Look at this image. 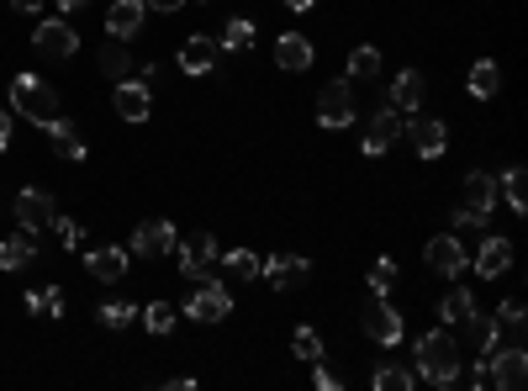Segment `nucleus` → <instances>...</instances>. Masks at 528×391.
I'll return each instance as SVG.
<instances>
[{
    "label": "nucleus",
    "mask_w": 528,
    "mask_h": 391,
    "mask_svg": "<svg viewBox=\"0 0 528 391\" xmlns=\"http://www.w3.org/2000/svg\"><path fill=\"white\" fill-rule=\"evenodd\" d=\"M460 344H455V333H444V328H433L418 339V376L433 381V386H455L460 381Z\"/></svg>",
    "instance_id": "1"
},
{
    "label": "nucleus",
    "mask_w": 528,
    "mask_h": 391,
    "mask_svg": "<svg viewBox=\"0 0 528 391\" xmlns=\"http://www.w3.org/2000/svg\"><path fill=\"white\" fill-rule=\"evenodd\" d=\"M11 106H16V117H27L32 127H48L53 117H64L59 90H53L48 80H37V74H16L11 80Z\"/></svg>",
    "instance_id": "2"
},
{
    "label": "nucleus",
    "mask_w": 528,
    "mask_h": 391,
    "mask_svg": "<svg viewBox=\"0 0 528 391\" xmlns=\"http://www.w3.org/2000/svg\"><path fill=\"white\" fill-rule=\"evenodd\" d=\"M185 318H196V323H222L233 312V291L222 286V281H212V275H206V281H196V291L185 296Z\"/></svg>",
    "instance_id": "3"
},
{
    "label": "nucleus",
    "mask_w": 528,
    "mask_h": 391,
    "mask_svg": "<svg viewBox=\"0 0 528 391\" xmlns=\"http://www.w3.org/2000/svg\"><path fill=\"white\" fill-rule=\"evenodd\" d=\"M360 328H365V339H370V344H381V349H396V344L407 339V318H402V312H396V307L386 302V296H381V302H370V307H365Z\"/></svg>",
    "instance_id": "4"
},
{
    "label": "nucleus",
    "mask_w": 528,
    "mask_h": 391,
    "mask_svg": "<svg viewBox=\"0 0 528 391\" xmlns=\"http://www.w3.org/2000/svg\"><path fill=\"white\" fill-rule=\"evenodd\" d=\"M528 381V355H523V344H502L486 355V386H497V391H518Z\"/></svg>",
    "instance_id": "5"
},
{
    "label": "nucleus",
    "mask_w": 528,
    "mask_h": 391,
    "mask_svg": "<svg viewBox=\"0 0 528 391\" xmlns=\"http://www.w3.org/2000/svg\"><path fill=\"white\" fill-rule=\"evenodd\" d=\"M169 254H175L180 275H191V281H206V275H212L206 265L217 259V238L206 233V228H196L191 238H175V249H169Z\"/></svg>",
    "instance_id": "6"
},
{
    "label": "nucleus",
    "mask_w": 528,
    "mask_h": 391,
    "mask_svg": "<svg viewBox=\"0 0 528 391\" xmlns=\"http://www.w3.org/2000/svg\"><path fill=\"white\" fill-rule=\"evenodd\" d=\"M32 48L43 53V59L64 64V59H74V48H80V32H74L64 16H48V22H37V32H32Z\"/></svg>",
    "instance_id": "7"
},
{
    "label": "nucleus",
    "mask_w": 528,
    "mask_h": 391,
    "mask_svg": "<svg viewBox=\"0 0 528 391\" xmlns=\"http://www.w3.org/2000/svg\"><path fill=\"white\" fill-rule=\"evenodd\" d=\"M354 111H360V106H354V80H333V85L317 90V122L333 127V133L354 122Z\"/></svg>",
    "instance_id": "8"
},
{
    "label": "nucleus",
    "mask_w": 528,
    "mask_h": 391,
    "mask_svg": "<svg viewBox=\"0 0 528 391\" xmlns=\"http://www.w3.org/2000/svg\"><path fill=\"white\" fill-rule=\"evenodd\" d=\"M175 222H164V217H154V222H138V228H132V254H138V259H159V254H169V249H175Z\"/></svg>",
    "instance_id": "9"
},
{
    "label": "nucleus",
    "mask_w": 528,
    "mask_h": 391,
    "mask_svg": "<svg viewBox=\"0 0 528 391\" xmlns=\"http://www.w3.org/2000/svg\"><path fill=\"white\" fill-rule=\"evenodd\" d=\"M111 106H117L122 122H148L154 117V90H148V80H117Z\"/></svg>",
    "instance_id": "10"
},
{
    "label": "nucleus",
    "mask_w": 528,
    "mask_h": 391,
    "mask_svg": "<svg viewBox=\"0 0 528 391\" xmlns=\"http://www.w3.org/2000/svg\"><path fill=\"white\" fill-rule=\"evenodd\" d=\"M53 212H59V207H53V196L48 191H37V185H22V196H16V222H22V233H43L48 228V222H53Z\"/></svg>",
    "instance_id": "11"
},
{
    "label": "nucleus",
    "mask_w": 528,
    "mask_h": 391,
    "mask_svg": "<svg viewBox=\"0 0 528 391\" xmlns=\"http://www.w3.org/2000/svg\"><path fill=\"white\" fill-rule=\"evenodd\" d=\"M259 275L275 291H296L312 275V265H307V254H275V259H259Z\"/></svg>",
    "instance_id": "12"
},
{
    "label": "nucleus",
    "mask_w": 528,
    "mask_h": 391,
    "mask_svg": "<svg viewBox=\"0 0 528 391\" xmlns=\"http://www.w3.org/2000/svg\"><path fill=\"white\" fill-rule=\"evenodd\" d=\"M402 127H407V117H402V111H396V106H386V111H375V117H370V127H365V154L370 159H381L386 154V148L396 143V138H402Z\"/></svg>",
    "instance_id": "13"
},
{
    "label": "nucleus",
    "mask_w": 528,
    "mask_h": 391,
    "mask_svg": "<svg viewBox=\"0 0 528 391\" xmlns=\"http://www.w3.org/2000/svg\"><path fill=\"white\" fill-rule=\"evenodd\" d=\"M423 259H428V270L433 275H455L465 270V244H460V233H439V238H428V249H423Z\"/></svg>",
    "instance_id": "14"
},
{
    "label": "nucleus",
    "mask_w": 528,
    "mask_h": 391,
    "mask_svg": "<svg viewBox=\"0 0 528 391\" xmlns=\"http://www.w3.org/2000/svg\"><path fill=\"white\" fill-rule=\"evenodd\" d=\"M402 133L412 138V154H418V159H439L444 148H449V127L439 117H412Z\"/></svg>",
    "instance_id": "15"
},
{
    "label": "nucleus",
    "mask_w": 528,
    "mask_h": 391,
    "mask_svg": "<svg viewBox=\"0 0 528 391\" xmlns=\"http://www.w3.org/2000/svg\"><path fill=\"white\" fill-rule=\"evenodd\" d=\"M423 96H428V80H423L418 69H402V74L391 80V106L402 111V117H418V111H423Z\"/></svg>",
    "instance_id": "16"
},
{
    "label": "nucleus",
    "mask_w": 528,
    "mask_h": 391,
    "mask_svg": "<svg viewBox=\"0 0 528 391\" xmlns=\"http://www.w3.org/2000/svg\"><path fill=\"white\" fill-rule=\"evenodd\" d=\"M507 270H513V244H507V238H481L476 275H481V281H502Z\"/></svg>",
    "instance_id": "17"
},
{
    "label": "nucleus",
    "mask_w": 528,
    "mask_h": 391,
    "mask_svg": "<svg viewBox=\"0 0 528 391\" xmlns=\"http://www.w3.org/2000/svg\"><path fill=\"white\" fill-rule=\"evenodd\" d=\"M143 0H111V6H106V32L111 37H122V43H127V37H138L143 32Z\"/></svg>",
    "instance_id": "18"
},
{
    "label": "nucleus",
    "mask_w": 528,
    "mask_h": 391,
    "mask_svg": "<svg viewBox=\"0 0 528 391\" xmlns=\"http://www.w3.org/2000/svg\"><path fill=\"white\" fill-rule=\"evenodd\" d=\"M275 64L286 69V74L312 69V37H307V32H280V43H275Z\"/></svg>",
    "instance_id": "19"
},
{
    "label": "nucleus",
    "mask_w": 528,
    "mask_h": 391,
    "mask_svg": "<svg viewBox=\"0 0 528 391\" xmlns=\"http://www.w3.org/2000/svg\"><path fill=\"white\" fill-rule=\"evenodd\" d=\"M127 265H132V249H90V254H85V270L96 275V281H106V286L122 281Z\"/></svg>",
    "instance_id": "20"
},
{
    "label": "nucleus",
    "mask_w": 528,
    "mask_h": 391,
    "mask_svg": "<svg viewBox=\"0 0 528 391\" xmlns=\"http://www.w3.org/2000/svg\"><path fill=\"white\" fill-rule=\"evenodd\" d=\"M465 207L481 212V217H492V212H497V175L470 170V175H465Z\"/></svg>",
    "instance_id": "21"
},
{
    "label": "nucleus",
    "mask_w": 528,
    "mask_h": 391,
    "mask_svg": "<svg viewBox=\"0 0 528 391\" xmlns=\"http://www.w3.org/2000/svg\"><path fill=\"white\" fill-rule=\"evenodd\" d=\"M460 328H465V344H470V355H476V360L497 349V323H492V312H481V307H476Z\"/></svg>",
    "instance_id": "22"
},
{
    "label": "nucleus",
    "mask_w": 528,
    "mask_h": 391,
    "mask_svg": "<svg viewBox=\"0 0 528 391\" xmlns=\"http://www.w3.org/2000/svg\"><path fill=\"white\" fill-rule=\"evenodd\" d=\"M217 37H185V43H180V69L185 74H206V69H212L217 64Z\"/></svg>",
    "instance_id": "23"
},
{
    "label": "nucleus",
    "mask_w": 528,
    "mask_h": 391,
    "mask_svg": "<svg viewBox=\"0 0 528 391\" xmlns=\"http://www.w3.org/2000/svg\"><path fill=\"white\" fill-rule=\"evenodd\" d=\"M465 85H470V96H476V101H497V90H502L497 59H476V64H470V74H465Z\"/></svg>",
    "instance_id": "24"
},
{
    "label": "nucleus",
    "mask_w": 528,
    "mask_h": 391,
    "mask_svg": "<svg viewBox=\"0 0 528 391\" xmlns=\"http://www.w3.org/2000/svg\"><path fill=\"white\" fill-rule=\"evenodd\" d=\"M32 259H37V238H32V233L0 238V270H27Z\"/></svg>",
    "instance_id": "25"
},
{
    "label": "nucleus",
    "mask_w": 528,
    "mask_h": 391,
    "mask_svg": "<svg viewBox=\"0 0 528 391\" xmlns=\"http://www.w3.org/2000/svg\"><path fill=\"white\" fill-rule=\"evenodd\" d=\"M43 133H48V143H53V154H59V159H85V143H80V133H74V122L53 117Z\"/></svg>",
    "instance_id": "26"
},
{
    "label": "nucleus",
    "mask_w": 528,
    "mask_h": 391,
    "mask_svg": "<svg viewBox=\"0 0 528 391\" xmlns=\"http://www.w3.org/2000/svg\"><path fill=\"white\" fill-rule=\"evenodd\" d=\"M138 318H143V328L154 333V339H164V333H175V323H180V307L175 302H148V307H138Z\"/></svg>",
    "instance_id": "27"
},
{
    "label": "nucleus",
    "mask_w": 528,
    "mask_h": 391,
    "mask_svg": "<svg viewBox=\"0 0 528 391\" xmlns=\"http://www.w3.org/2000/svg\"><path fill=\"white\" fill-rule=\"evenodd\" d=\"M217 48L222 53H249L254 48V22H249V16H228V22H222Z\"/></svg>",
    "instance_id": "28"
},
{
    "label": "nucleus",
    "mask_w": 528,
    "mask_h": 391,
    "mask_svg": "<svg viewBox=\"0 0 528 391\" xmlns=\"http://www.w3.org/2000/svg\"><path fill=\"white\" fill-rule=\"evenodd\" d=\"M132 69H138V59L122 48V37H111V43L101 48V74L106 80H132Z\"/></svg>",
    "instance_id": "29"
},
{
    "label": "nucleus",
    "mask_w": 528,
    "mask_h": 391,
    "mask_svg": "<svg viewBox=\"0 0 528 391\" xmlns=\"http://www.w3.org/2000/svg\"><path fill=\"white\" fill-rule=\"evenodd\" d=\"M470 312H476V296H470L460 281H455V286H449V291L439 296V318H444V323H465Z\"/></svg>",
    "instance_id": "30"
},
{
    "label": "nucleus",
    "mask_w": 528,
    "mask_h": 391,
    "mask_svg": "<svg viewBox=\"0 0 528 391\" xmlns=\"http://www.w3.org/2000/svg\"><path fill=\"white\" fill-rule=\"evenodd\" d=\"M492 323H497V333H507V344H523L528 312H523V302H502V307L492 312Z\"/></svg>",
    "instance_id": "31"
},
{
    "label": "nucleus",
    "mask_w": 528,
    "mask_h": 391,
    "mask_svg": "<svg viewBox=\"0 0 528 391\" xmlns=\"http://www.w3.org/2000/svg\"><path fill=\"white\" fill-rule=\"evenodd\" d=\"M349 74L344 80H370V74H381V48H370V43H360L349 53V64H344Z\"/></svg>",
    "instance_id": "32"
},
{
    "label": "nucleus",
    "mask_w": 528,
    "mask_h": 391,
    "mask_svg": "<svg viewBox=\"0 0 528 391\" xmlns=\"http://www.w3.org/2000/svg\"><path fill=\"white\" fill-rule=\"evenodd\" d=\"M222 270H228L233 281H259V254L254 249H228L222 254Z\"/></svg>",
    "instance_id": "33"
},
{
    "label": "nucleus",
    "mask_w": 528,
    "mask_h": 391,
    "mask_svg": "<svg viewBox=\"0 0 528 391\" xmlns=\"http://www.w3.org/2000/svg\"><path fill=\"white\" fill-rule=\"evenodd\" d=\"M502 196H507V207H513V212H528V175L518 170V164L502 175Z\"/></svg>",
    "instance_id": "34"
},
{
    "label": "nucleus",
    "mask_w": 528,
    "mask_h": 391,
    "mask_svg": "<svg viewBox=\"0 0 528 391\" xmlns=\"http://www.w3.org/2000/svg\"><path fill=\"white\" fill-rule=\"evenodd\" d=\"M27 312H43V318H59V312H64V291H59V286L27 291Z\"/></svg>",
    "instance_id": "35"
},
{
    "label": "nucleus",
    "mask_w": 528,
    "mask_h": 391,
    "mask_svg": "<svg viewBox=\"0 0 528 391\" xmlns=\"http://www.w3.org/2000/svg\"><path fill=\"white\" fill-rule=\"evenodd\" d=\"M291 355L307 360V365L323 360V339H317V328H296V333H291Z\"/></svg>",
    "instance_id": "36"
},
{
    "label": "nucleus",
    "mask_w": 528,
    "mask_h": 391,
    "mask_svg": "<svg viewBox=\"0 0 528 391\" xmlns=\"http://www.w3.org/2000/svg\"><path fill=\"white\" fill-rule=\"evenodd\" d=\"M370 386H375V391H412V370H402V365H381Z\"/></svg>",
    "instance_id": "37"
},
{
    "label": "nucleus",
    "mask_w": 528,
    "mask_h": 391,
    "mask_svg": "<svg viewBox=\"0 0 528 391\" xmlns=\"http://www.w3.org/2000/svg\"><path fill=\"white\" fill-rule=\"evenodd\" d=\"M391 286H396V259L386 254V259H375V265H370V291H375V296H386Z\"/></svg>",
    "instance_id": "38"
},
{
    "label": "nucleus",
    "mask_w": 528,
    "mask_h": 391,
    "mask_svg": "<svg viewBox=\"0 0 528 391\" xmlns=\"http://www.w3.org/2000/svg\"><path fill=\"white\" fill-rule=\"evenodd\" d=\"M132 318H138V307H132V302H122V296H117V302H106V307H101V328H127Z\"/></svg>",
    "instance_id": "39"
},
{
    "label": "nucleus",
    "mask_w": 528,
    "mask_h": 391,
    "mask_svg": "<svg viewBox=\"0 0 528 391\" xmlns=\"http://www.w3.org/2000/svg\"><path fill=\"white\" fill-rule=\"evenodd\" d=\"M48 228L59 233V244H64V249H74V244L85 238V228H80V222H74V217H59V212H53V222H48Z\"/></svg>",
    "instance_id": "40"
},
{
    "label": "nucleus",
    "mask_w": 528,
    "mask_h": 391,
    "mask_svg": "<svg viewBox=\"0 0 528 391\" xmlns=\"http://www.w3.org/2000/svg\"><path fill=\"white\" fill-rule=\"evenodd\" d=\"M481 228H486V217H481V212H470V207L455 212V233H481Z\"/></svg>",
    "instance_id": "41"
},
{
    "label": "nucleus",
    "mask_w": 528,
    "mask_h": 391,
    "mask_svg": "<svg viewBox=\"0 0 528 391\" xmlns=\"http://www.w3.org/2000/svg\"><path fill=\"white\" fill-rule=\"evenodd\" d=\"M312 365H317V370H312V381H317V391H338V386H344V381H338V376H333V370H328L323 360H312Z\"/></svg>",
    "instance_id": "42"
},
{
    "label": "nucleus",
    "mask_w": 528,
    "mask_h": 391,
    "mask_svg": "<svg viewBox=\"0 0 528 391\" xmlns=\"http://www.w3.org/2000/svg\"><path fill=\"white\" fill-rule=\"evenodd\" d=\"M37 6H43V0H11L16 16H37Z\"/></svg>",
    "instance_id": "43"
},
{
    "label": "nucleus",
    "mask_w": 528,
    "mask_h": 391,
    "mask_svg": "<svg viewBox=\"0 0 528 391\" xmlns=\"http://www.w3.org/2000/svg\"><path fill=\"white\" fill-rule=\"evenodd\" d=\"M6 143H11V111L0 106V148H6Z\"/></svg>",
    "instance_id": "44"
},
{
    "label": "nucleus",
    "mask_w": 528,
    "mask_h": 391,
    "mask_svg": "<svg viewBox=\"0 0 528 391\" xmlns=\"http://www.w3.org/2000/svg\"><path fill=\"white\" fill-rule=\"evenodd\" d=\"M143 6H154V11H180L185 0H143Z\"/></svg>",
    "instance_id": "45"
},
{
    "label": "nucleus",
    "mask_w": 528,
    "mask_h": 391,
    "mask_svg": "<svg viewBox=\"0 0 528 391\" xmlns=\"http://www.w3.org/2000/svg\"><path fill=\"white\" fill-rule=\"evenodd\" d=\"M286 6H291V11H312V6H317V0H286Z\"/></svg>",
    "instance_id": "46"
},
{
    "label": "nucleus",
    "mask_w": 528,
    "mask_h": 391,
    "mask_svg": "<svg viewBox=\"0 0 528 391\" xmlns=\"http://www.w3.org/2000/svg\"><path fill=\"white\" fill-rule=\"evenodd\" d=\"M80 6H85V0H59V11H69V16L80 11Z\"/></svg>",
    "instance_id": "47"
}]
</instances>
